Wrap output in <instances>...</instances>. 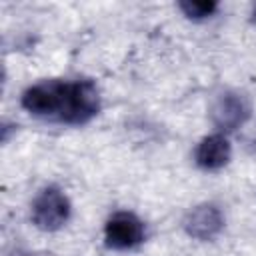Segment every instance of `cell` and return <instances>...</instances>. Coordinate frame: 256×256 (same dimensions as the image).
I'll return each mask as SVG.
<instances>
[{"mask_svg":"<svg viewBox=\"0 0 256 256\" xmlns=\"http://www.w3.org/2000/svg\"><path fill=\"white\" fill-rule=\"evenodd\" d=\"M230 160V144L222 134H212L200 140L196 148V162L204 170H218Z\"/></svg>","mask_w":256,"mask_h":256,"instance_id":"obj_7","label":"cell"},{"mask_svg":"<svg viewBox=\"0 0 256 256\" xmlns=\"http://www.w3.org/2000/svg\"><path fill=\"white\" fill-rule=\"evenodd\" d=\"M224 226V218L214 204H200L192 208L184 218V228L190 236L198 240L214 238Z\"/></svg>","mask_w":256,"mask_h":256,"instance_id":"obj_6","label":"cell"},{"mask_svg":"<svg viewBox=\"0 0 256 256\" xmlns=\"http://www.w3.org/2000/svg\"><path fill=\"white\" fill-rule=\"evenodd\" d=\"M178 6H180V10H182L188 18H194V20L208 18V16H212V14L216 12V8H218L216 2H192V0L180 2Z\"/></svg>","mask_w":256,"mask_h":256,"instance_id":"obj_8","label":"cell"},{"mask_svg":"<svg viewBox=\"0 0 256 256\" xmlns=\"http://www.w3.org/2000/svg\"><path fill=\"white\" fill-rule=\"evenodd\" d=\"M100 110V96L98 88L90 80H76V82H62L60 94V108H58V122L66 124H84L92 120Z\"/></svg>","mask_w":256,"mask_h":256,"instance_id":"obj_1","label":"cell"},{"mask_svg":"<svg viewBox=\"0 0 256 256\" xmlns=\"http://www.w3.org/2000/svg\"><path fill=\"white\" fill-rule=\"evenodd\" d=\"M250 116V104L246 96L238 92H224L212 106V122L220 130H236Z\"/></svg>","mask_w":256,"mask_h":256,"instance_id":"obj_5","label":"cell"},{"mask_svg":"<svg viewBox=\"0 0 256 256\" xmlns=\"http://www.w3.org/2000/svg\"><path fill=\"white\" fill-rule=\"evenodd\" d=\"M104 238L110 248L126 250L144 240V224L132 212H116L104 228Z\"/></svg>","mask_w":256,"mask_h":256,"instance_id":"obj_3","label":"cell"},{"mask_svg":"<svg viewBox=\"0 0 256 256\" xmlns=\"http://www.w3.org/2000/svg\"><path fill=\"white\" fill-rule=\"evenodd\" d=\"M60 90H62V80H48L34 84L22 94V106L38 118L56 120L60 106Z\"/></svg>","mask_w":256,"mask_h":256,"instance_id":"obj_4","label":"cell"},{"mask_svg":"<svg viewBox=\"0 0 256 256\" xmlns=\"http://www.w3.org/2000/svg\"><path fill=\"white\" fill-rule=\"evenodd\" d=\"M70 216V202L66 194L54 186L44 188L32 204V220L40 230L52 232L66 224Z\"/></svg>","mask_w":256,"mask_h":256,"instance_id":"obj_2","label":"cell"}]
</instances>
